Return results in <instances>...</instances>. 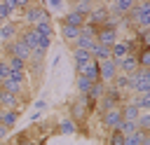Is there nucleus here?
I'll list each match as a JSON object with an SVG mask.
<instances>
[{
    "instance_id": "1",
    "label": "nucleus",
    "mask_w": 150,
    "mask_h": 145,
    "mask_svg": "<svg viewBox=\"0 0 150 145\" xmlns=\"http://www.w3.org/2000/svg\"><path fill=\"white\" fill-rule=\"evenodd\" d=\"M129 77V91L131 94H150V70L148 68H136Z\"/></svg>"
},
{
    "instance_id": "2",
    "label": "nucleus",
    "mask_w": 150,
    "mask_h": 145,
    "mask_svg": "<svg viewBox=\"0 0 150 145\" xmlns=\"http://www.w3.org/2000/svg\"><path fill=\"white\" fill-rule=\"evenodd\" d=\"M96 42L98 44H105V47H112L115 42H120V30L115 23H103L96 28Z\"/></svg>"
},
{
    "instance_id": "3",
    "label": "nucleus",
    "mask_w": 150,
    "mask_h": 145,
    "mask_svg": "<svg viewBox=\"0 0 150 145\" xmlns=\"http://www.w3.org/2000/svg\"><path fill=\"white\" fill-rule=\"evenodd\" d=\"M21 19H23L26 26H35L38 21H42V19H52V16H49V12H47L45 7H40L38 2H33L30 7H26V9L21 12Z\"/></svg>"
},
{
    "instance_id": "4",
    "label": "nucleus",
    "mask_w": 150,
    "mask_h": 145,
    "mask_svg": "<svg viewBox=\"0 0 150 145\" xmlns=\"http://www.w3.org/2000/svg\"><path fill=\"white\" fill-rule=\"evenodd\" d=\"M117 72H120V70H117V61H115V58H108V61H101V63H98V82H103L105 87L115 80Z\"/></svg>"
},
{
    "instance_id": "5",
    "label": "nucleus",
    "mask_w": 150,
    "mask_h": 145,
    "mask_svg": "<svg viewBox=\"0 0 150 145\" xmlns=\"http://www.w3.org/2000/svg\"><path fill=\"white\" fill-rule=\"evenodd\" d=\"M87 23H91V26H103V23H108V7H105V2H96L94 7H91V12L87 14Z\"/></svg>"
},
{
    "instance_id": "6",
    "label": "nucleus",
    "mask_w": 150,
    "mask_h": 145,
    "mask_svg": "<svg viewBox=\"0 0 150 145\" xmlns=\"http://www.w3.org/2000/svg\"><path fill=\"white\" fill-rule=\"evenodd\" d=\"M120 122H122L120 105H117V108H110V110H105V112H101V124H103L108 131H115V129L120 126Z\"/></svg>"
},
{
    "instance_id": "7",
    "label": "nucleus",
    "mask_w": 150,
    "mask_h": 145,
    "mask_svg": "<svg viewBox=\"0 0 150 145\" xmlns=\"http://www.w3.org/2000/svg\"><path fill=\"white\" fill-rule=\"evenodd\" d=\"M0 110H21V96L0 89Z\"/></svg>"
},
{
    "instance_id": "8",
    "label": "nucleus",
    "mask_w": 150,
    "mask_h": 145,
    "mask_svg": "<svg viewBox=\"0 0 150 145\" xmlns=\"http://www.w3.org/2000/svg\"><path fill=\"white\" fill-rule=\"evenodd\" d=\"M70 56H73L75 72H80V70L91 61V54H89V51H84V49H77V47H70Z\"/></svg>"
},
{
    "instance_id": "9",
    "label": "nucleus",
    "mask_w": 150,
    "mask_h": 145,
    "mask_svg": "<svg viewBox=\"0 0 150 145\" xmlns=\"http://www.w3.org/2000/svg\"><path fill=\"white\" fill-rule=\"evenodd\" d=\"M16 33H19V26H16V21L7 19V21H5L2 26H0V42H2V44L12 42V40L16 37Z\"/></svg>"
},
{
    "instance_id": "10",
    "label": "nucleus",
    "mask_w": 150,
    "mask_h": 145,
    "mask_svg": "<svg viewBox=\"0 0 150 145\" xmlns=\"http://www.w3.org/2000/svg\"><path fill=\"white\" fill-rule=\"evenodd\" d=\"M16 37L28 47V49H35V44H38V33H35V28L33 26H26V28H21L19 33H16Z\"/></svg>"
},
{
    "instance_id": "11",
    "label": "nucleus",
    "mask_w": 150,
    "mask_h": 145,
    "mask_svg": "<svg viewBox=\"0 0 150 145\" xmlns=\"http://www.w3.org/2000/svg\"><path fill=\"white\" fill-rule=\"evenodd\" d=\"M110 54H112L115 61H120V58L134 54V42H115V44L110 47Z\"/></svg>"
},
{
    "instance_id": "12",
    "label": "nucleus",
    "mask_w": 150,
    "mask_h": 145,
    "mask_svg": "<svg viewBox=\"0 0 150 145\" xmlns=\"http://www.w3.org/2000/svg\"><path fill=\"white\" fill-rule=\"evenodd\" d=\"M19 115H21V110H0V124L12 131L19 124Z\"/></svg>"
},
{
    "instance_id": "13",
    "label": "nucleus",
    "mask_w": 150,
    "mask_h": 145,
    "mask_svg": "<svg viewBox=\"0 0 150 145\" xmlns=\"http://www.w3.org/2000/svg\"><path fill=\"white\" fill-rule=\"evenodd\" d=\"M61 23H66V26H73V28H82L84 23H87V16H82V14H77V12H66L63 16H61Z\"/></svg>"
},
{
    "instance_id": "14",
    "label": "nucleus",
    "mask_w": 150,
    "mask_h": 145,
    "mask_svg": "<svg viewBox=\"0 0 150 145\" xmlns=\"http://www.w3.org/2000/svg\"><path fill=\"white\" fill-rule=\"evenodd\" d=\"M89 115H87V110H84V105L80 103V101H73L70 103V119L80 126V124H84V119H87Z\"/></svg>"
},
{
    "instance_id": "15",
    "label": "nucleus",
    "mask_w": 150,
    "mask_h": 145,
    "mask_svg": "<svg viewBox=\"0 0 150 145\" xmlns=\"http://www.w3.org/2000/svg\"><path fill=\"white\" fill-rule=\"evenodd\" d=\"M136 68H138V63H136V56L134 54H129V56H124V58L117 61V70L124 72V75H131Z\"/></svg>"
},
{
    "instance_id": "16",
    "label": "nucleus",
    "mask_w": 150,
    "mask_h": 145,
    "mask_svg": "<svg viewBox=\"0 0 150 145\" xmlns=\"http://www.w3.org/2000/svg\"><path fill=\"white\" fill-rule=\"evenodd\" d=\"M134 56H136L138 68H150V47H148V44H141V47L134 51Z\"/></svg>"
},
{
    "instance_id": "17",
    "label": "nucleus",
    "mask_w": 150,
    "mask_h": 145,
    "mask_svg": "<svg viewBox=\"0 0 150 145\" xmlns=\"http://www.w3.org/2000/svg\"><path fill=\"white\" fill-rule=\"evenodd\" d=\"M33 28H35V33H38L40 37H54V26H52V19H42V21H38Z\"/></svg>"
},
{
    "instance_id": "18",
    "label": "nucleus",
    "mask_w": 150,
    "mask_h": 145,
    "mask_svg": "<svg viewBox=\"0 0 150 145\" xmlns=\"http://www.w3.org/2000/svg\"><path fill=\"white\" fill-rule=\"evenodd\" d=\"M89 54H91V58H94V61H98V63H101V61H108V58H112V54H110V47H105V44H98V42L94 44V49H91Z\"/></svg>"
},
{
    "instance_id": "19",
    "label": "nucleus",
    "mask_w": 150,
    "mask_h": 145,
    "mask_svg": "<svg viewBox=\"0 0 150 145\" xmlns=\"http://www.w3.org/2000/svg\"><path fill=\"white\" fill-rule=\"evenodd\" d=\"M77 75H84L87 80L98 82V61H94V58H91V61H89V63H87V65H84V68H82Z\"/></svg>"
},
{
    "instance_id": "20",
    "label": "nucleus",
    "mask_w": 150,
    "mask_h": 145,
    "mask_svg": "<svg viewBox=\"0 0 150 145\" xmlns=\"http://www.w3.org/2000/svg\"><path fill=\"white\" fill-rule=\"evenodd\" d=\"M120 112H122V119H129V122H136V117L141 115V110L129 101V103H122L120 105Z\"/></svg>"
},
{
    "instance_id": "21",
    "label": "nucleus",
    "mask_w": 150,
    "mask_h": 145,
    "mask_svg": "<svg viewBox=\"0 0 150 145\" xmlns=\"http://www.w3.org/2000/svg\"><path fill=\"white\" fill-rule=\"evenodd\" d=\"M56 133H63V136H73V133H77V124H75L70 117H66V119H61V122L56 124Z\"/></svg>"
},
{
    "instance_id": "22",
    "label": "nucleus",
    "mask_w": 150,
    "mask_h": 145,
    "mask_svg": "<svg viewBox=\"0 0 150 145\" xmlns=\"http://www.w3.org/2000/svg\"><path fill=\"white\" fill-rule=\"evenodd\" d=\"M61 37H63L68 44H73V42L80 37V28H73V26H66V23H61Z\"/></svg>"
},
{
    "instance_id": "23",
    "label": "nucleus",
    "mask_w": 150,
    "mask_h": 145,
    "mask_svg": "<svg viewBox=\"0 0 150 145\" xmlns=\"http://www.w3.org/2000/svg\"><path fill=\"white\" fill-rule=\"evenodd\" d=\"M108 87H112V89H117V91H127V89H129V77H127L124 72H117L115 80H112Z\"/></svg>"
},
{
    "instance_id": "24",
    "label": "nucleus",
    "mask_w": 150,
    "mask_h": 145,
    "mask_svg": "<svg viewBox=\"0 0 150 145\" xmlns=\"http://www.w3.org/2000/svg\"><path fill=\"white\" fill-rule=\"evenodd\" d=\"M117 131L127 138V136H131V133H136L138 131V126H136V122H129V119H122L120 122V126H117Z\"/></svg>"
},
{
    "instance_id": "25",
    "label": "nucleus",
    "mask_w": 150,
    "mask_h": 145,
    "mask_svg": "<svg viewBox=\"0 0 150 145\" xmlns=\"http://www.w3.org/2000/svg\"><path fill=\"white\" fill-rule=\"evenodd\" d=\"M91 84H94V82H91V80H87L84 75H77V77H75V87H77V91H80L82 96H84V94H89Z\"/></svg>"
},
{
    "instance_id": "26",
    "label": "nucleus",
    "mask_w": 150,
    "mask_h": 145,
    "mask_svg": "<svg viewBox=\"0 0 150 145\" xmlns=\"http://www.w3.org/2000/svg\"><path fill=\"white\" fill-rule=\"evenodd\" d=\"M94 44H96V40H91V37H77L70 47H77V49H84V51H91L94 49Z\"/></svg>"
},
{
    "instance_id": "27",
    "label": "nucleus",
    "mask_w": 150,
    "mask_h": 145,
    "mask_svg": "<svg viewBox=\"0 0 150 145\" xmlns=\"http://www.w3.org/2000/svg\"><path fill=\"white\" fill-rule=\"evenodd\" d=\"M136 126H138V131L150 133V112H141V115L136 117Z\"/></svg>"
},
{
    "instance_id": "28",
    "label": "nucleus",
    "mask_w": 150,
    "mask_h": 145,
    "mask_svg": "<svg viewBox=\"0 0 150 145\" xmlns=\"http://www.w3.org/2000/svg\"><path fill=\"white\" fill-rule=\"evenodd\" d=\"M5 61H7L9 70H28V63H26V61H21V58H16V56H7Z\"/></svg>"
},
{
    "instance_id": "29",
    "label": "nucleus",
    "mask_w": 150,
    "mask_h": 145,
    "mask_svg": "<svg viewBox=\"0 0 150 145\" xmlns=\"http://www.w3.org/2000/svg\"><path fill=\"white\" fill-rule=\"evenodd\" d=\"M103 91H105V84H103V82H94L91 89H89V96H91L94 101H98V98L103 96Z\"/></svg>"
},
{
    "instance_id": "30",
    "label": "nucleus",
    "mask_w": 150,
    "mask_h": 145,
    "mask_svg": "<svg viewBox=\"0 0 150 145\" xmlns=\"http://www.w3.org/2000/svg\"><path fill=\"white\" fill-rule=\"evenodd\" d=\"M7 80H12V82H19V84H23V87H26V70H9Z\"/></svg>"
},
{
    "instance_id": "31",
    "label": "nucleus",
    "mask_w": 150,
    "mask_h": 145,
    "mask_svg": "<svg viewBox=\"0 0 150 145\" xmlns=\"http://www.w3.org/2000/svg\"><path fill=\"white\" fill-rule=\"evenodd\" d=\"M105 143H108V145H124V136L115 129V131L108 133V140H105Z\"/></svg>"
},
{
    "instance_id": "32",
    "label": "nucleus",
    "mask_w": 150,
    "mask_h": 145,
    "mask_svg": "<svg viewBox=\"0 0 150 145\" xmlns=\"http://www.w3.org/2000/svg\"><path fill=\"white\" fill-rule=\"evenodd\" d=\"M80 37H91V40H96V26L84 23V26L80 28Z\"/></svg>"
},
{
    "instance_id": "33",
    "label": "nucleus",
    "mask_w": 150,
    "mask_h": 145,
    "mask_svg": "<svg viewBox=\"0 0 150 145\" xmlns=\"http://www.w3.org/2000/svg\"><path fill=\"white\" fill-rule=\"evenodd\" d=\"M7 75H9V65H7L5 58H0V84L7 80Z\"/></svg>"
},
{
    "instance_id": "34",
    "label": "nucleus",
    "mask_w": 150,
    "mask_h": 145,
    "mask_svg": "<svg viewBox=\"0 0 150 145\" xmlns=\"http://www.w3.org/2000/svg\"><path fill=\"white\" fill-rule=\"evenodd\" d=\"M35 47H38V49H45V51H47V49L52 47V37H40V35H38V44H35Z\"/></svg>"
},
{
    "instance_id": "35",
    "label": "nucleus",
    "mask_w": 150,
    "mask_h": 145,
    "mask_svg": "<svg viewBox=\"0 0 150 145\" xmlns=\"http://www.w3.org/2000/svg\"><path fill=\"white\" fill-rule=\"evenodd\" d=\"M14 2H16V9H19V12H23V9H26V7H30L35 0H14Z\"/></svg>"
},
{
    "instance_id": "36",
    "label": "nucleus",
    "mask_w": 150,
    "mask_h": 145,
    "mask_svg": "<svg viewBox=\"0 0 150 145\" xmlns=\"http://www.w3.org/2000/svg\"><path fill=\"white\" fill-rule=\"evenodd\" d=\"M2 5H5V7H7L9 12H12V14H14V12H19V9H16V2H14V0H2Z\"/></svg>"
},
{
    "instance_id": "37",
    "label": "nucleus",
    "mask_w": 150,
    "mask_h": 145,
    "mask_svg": "<svg viewBox=\"0 0 150 145\" xmlns=\"http://www.w3.org/2000/svg\"><path fill=\"white\" fill-rule=\"evenodd\" d=\"M47 2H49L52 9H61V7H63V0H47Z\"/></svg>"
},
{
    "instance_id": "38",
    "label": "nucleus",
    "mask_w": 150,
    "mask_h": 145,
    "mask_svg": "<svg viewBox=\"0 0 150 145\" xmlns=\"http://www.w3.org/2000/svg\"><path fill=\"white\" fill-rule=\"evenodd\" d=\"M45 108H47V103H45L42 98H38V101H35V110L40 112V110H45Z\"/></svg>"
},
{
    "instance_id": "39",
    "label": "nucleus",
    "mask_w": 150,
    "mask_h": 145,
    "mask_svg": "<svg viewBox=\"0 0 150 145\" xmlns=\"http://www.w3.org/2000/svg\"><path fill=\"white\" fill-rule=\"evenodd\" d=\"M28 122L30 124H35V122H40V112L35 110V112H30V117H28Z\"/></svg>"
},
{
    "instance_id": "40",
    "label": "nucleus",
    "mask_w": 150,
    "mask_h": 145,
    "mask_svg": "<svg viewBox=\"0 0 150 145\" xmlns=\"http://www.w3.org/2000/svg\"><path fill=\"white\" fill-rule=\"evenodd\" d=\"M98 0H73V5H96Z\"/></svg>"
},
{
    "instance_id": "41",
    "label": "nucleus",
    "mask_w": 150,
    "mask_h": 145,
    "mask_svg": "<svg viewBox=\"0 0 150 145\" xmlns=\"http://www.w3.org/2000/svg\"><path fill=\"white\" fill-rule=\"evenodd\" d=\"M7 133H9V129H5V126L0 124V140H5V138H7Z\"/></svg>"
},
{
    "instance_id": "42",
    "label": "nucleus",
    "mask_w": 150,
    "mask_h": 145,
    "mask_svg": "<svg viewBox=\"0 0 150 145\" xmlns=\"http://www.w3.org/2000/svg\"><path fill=\"white\" fill-rule=\"evenodd\" d=\"M5 21H7V19H5V16H2V14H0V26H2V23H5Z\"/></svg>"
},
{
    "instance_id": "43",
    "label": "nucleus",
    "mask_w": 150,
    "mask_h": 145,
    "mask_svg": "<svg viewBox=\"0 0 150 145\" xmlns=\"http://www.w3.org/2000/svg\"><path fill=\"white\" fill-rule=\"evenodd\" d=\"M9 145H14V143H9Z\"/></svg>"
},
{
    "instance_id": "44",
    "label": "nucleus",
    "mask_w": 150,
    "mask_h": 145,
    "mask_svg": "<svg viewBox=\"0 0 150 145\" xmlns=\"http://www.w3.org/2000/svg\"><path fill=\"white\" fill-rule=\"evenodd\" d=\"M98 2H103V0H98Z\"/></svg>"
},
{
    "instance_id": "45",
    "label": "nucleus",
    "mask_w": 150,
    "mask_h": 145,
    "mask_svg": "<svg viewBox=\"0 0 150 145\" xmlns=\"http://www.w3.org/2000/svg\"><path fill=\"white\" fill-rule=\"evenodd\" d=\"M0 2H2V0H0Z\"/></svg>"
},
{
    "instance_id": "46",
    "label": "nucleus",
    "mask_w": 150,
    "mask_h": 145,
    "mask_svg": "<svg viewBox=\"0 0 150 145\" xmlns=\"http://www.w3.org/2000/svg\"><path fill=\"white\" fill-rule=\"evenodd\" d=\"M70 2H73V0H70Z\"/></svg>"
}]
</instances>
